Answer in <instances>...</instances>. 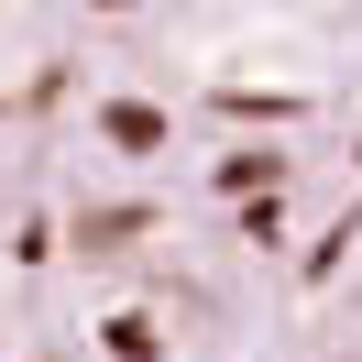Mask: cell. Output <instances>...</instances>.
Segmentation results:
<instances>
[{"mask_svg":"<svg viewBox=\"0 0 362 362\" xmlns=\"http://www.w3.org/2000/svg\"><path fill=\"white\" fill-rule=\"evenodd\" d=\"M0 362H362V0H0Z\"/></svg>","mask_w":362,"mask_h":362,"instance_id":"obj_1","label":"cell"}]
</instances>
